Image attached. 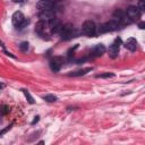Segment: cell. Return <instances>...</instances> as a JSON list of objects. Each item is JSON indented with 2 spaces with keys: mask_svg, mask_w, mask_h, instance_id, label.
I'll list each match as a JSON object with an SVG mask.
<instances>
[{
  "mask_svg": "<svg viewBox=\"0 0 145 145\" xmlns=\"http://www.w3.org/2000/svg\"><path fill=\"white\" fill-rule=\"evenodd\" d=\"M82 33L86 36H94L96 33V25L93 20H85L82 26Z\"/></svg>",
  "mask_w": 145,
  "mask_h": 145,
  "instance_id": "6da1fadb",
  "label": "cell"
},
{
  "mask_svg": "<svg viewBox=\"0 0 145 145\" xmlns=\"http://www.w3.org/2000/svg\"><path fill=\"white\" fill-rule=\"evenodd\" d=\"M120 22L119 20H110V22H106L104 24H102L99 28V33H106V32H113V31H117L120 26Z\"/></svg>",
  "mask_w": 145,
  "mask_h": 145,
  "instance_id": "7a4b0ae2",
  "label": "cell"
},
{
  "mask_svg": "<svg viewBox=\"0 0 145 145\" xmlns=\"http://www.w3.org/2000/svg\"><path fill=\"white\" fill-rule=\"evenodd\" d=\"M60 35H61V39H62L63 41H68V40H70V39H72V37H75V29H74L72 24L68 23V24L63 25Z\"/></svg>",
  "mask_w": 145,
  "mask_h": 145,
  "instance_id": "3957f363",
  "label": "cell"
},
{
  "mask_svg": "<svg viewBox=\"0 0 145 145\" xmlns=\"http://www.w3.org/2000/svg\"><path fill=\"white\" fill-rule=\"evenodd\" d=\"M120 44H121V40L120 39H116L114 42L109 46V50H108V53L110 56V58L114 59L118 57V53H119V49H120Z\"/></svg>",
  "mask_w": 145,
  "mask_h": 145,
  "instance_id": "277c9868",
  "label": "cell"
},
{
  "mask_svg": "<svg viewBox=\"0 0 145 145\" xmlns=\"http://www.w3.org/2000/svg\"><path fill=\"white\" fill-rule=\"evenodd\" d=\"M54 17H56V14H54V10L53 9L41 10L39 12V18H40V20H43V22H49V20H51Z\"/></svg>",
  "mask_w": 145,
  "mask_h": 145,
  "instance_id": "5b68a950",
  "label": "cell"
},
{
  "mask_svg": "<svg viewBox=\"0 0 145 145\" xmlns=\"http://www.w3.org/2000/svg\"><path fill=\"white\" fill-rule=\"evenodd\" d=\"M24 20H25V17H24V15H23L22 11H15L12 14V16H11V23L16 27H19L23 24Z\"/></svg>",
  "mask_w": 145,
  "mask_h": 145,
  "instance_id": "8992f818",
  "label": "cell"
},
{
  "mask_svg": "<svg viewBox=\"0 0 145 145\" xmlns=\"http://www.w3.org/2000/svg\"><path fill=\"white\" fill-rule=\"evenodd\" d=\"M125 12H126V15H127L131 20L137 19V18L139 17V15H140L139 9H138L137 7H135V6H130V7H128L127 10H126Z\"/></svg>",
  "mask_w": 145,
  "mask_h": 145,
  "instance_id": "52a82bcc",
  "label": "cell"
},
{
  "mask_svg": "<svg viewBox=\"0 0 145 145\" xmlns=\"http://www.w3.org/2000/svg\"><path fill=\"white\" fill-rule=\"evenodd\" d=\"M53 6H54V3H53V1H51V0H41V1H39L37 5H36V7H37V9H40V11H41V10L53 9Z\"/></svg>",
  "mask_w": 145,
  "mask_h": 145,
  "instance_id": "ba28073f",
  "label": "cell"
},
{
  "mask_svg": "<svg viewBox=\"0 0 145 145\" xmlns=\"http://www.w3.org/2000/svg\"><path fill=\"white\" fill-rule=\"evenodd\" d=\"M61 65H62V61L60 58H54L50 61V68L52 71H59L61 68Z\"/></svg>",
  "mask_w": 145,
  "mask_h": 145,
  "instance_id": "9c48e42d",
  "label": "cell"
},
{
  "mask_svg": "<svg viewBox=\"0 0 145 145\" xmlns=\"http://www.w3.org/2000/svg\"><path fill=\"white\" fill-rule=\"evenodd\" d=\"M125 48L128 49L129 51H135L137 49V41L134 37H129L126 42H125Z\"/></svg>",
  "mask_w": 145,
  "mask_h": 145,
  "instance_id": "30bf717a",
  "label": "cell"
},
{
  "mask_svg": "<svg viewBox=\"0 0 145 145\" xmlns=\"http://www.w3.org/2000/svg\"><path fill=\"white\" fill-rule=\"evenodd\" d=\"M105 52V46L103 44H96L93 49H92V54L94 57H100Z\"/></svg>",
  "mask_w": 145,
  "mask_h": 145,
  "instance_id": "8fae6325",
  "label": "cell"
},
{
  "mask_svg": "<svg viewBox=\"0 0 145 145\" xmlns=\"http://www.w3.org/2000/svg\"><path fill=\"white\" fill-rule=\"evenodd\" d=\"M91 69H92V68H83V69H79V70H76V71H71V72H69L68 75H69V76H74V77H76V76H83V75H85L86 72L91 71Z\"/></svg>",
  "mask_w": 145,
  "mask_h": 145,
  "instance_id": "7c38bea8",
  "label": "cell"
},
{
  "mask_svg": "<svg viewBox=\"0 0 145 145\" xmlns=\"http://www.w3.org/2000/svg\"><path fill=\"white\" fill-rule=\"evenodd\" d=\"M45 29V22L43 20H39L35 25V32L39 34H42V32Z\"/></svg>",
  "mask_w": 145,
  "mask_h": 145,
  "instance_id": "4fadbf2b",
  "label": "cell"
},
{
  "mask_svg": "<svg viewBox=\"0 0 145 145\" xmlns=\"http://www.w3.org/2000/svg\"><path fill=\"white\" fill-rule=\"evenodd\" d=\"M62 24L60 23V24H58L57 26H54L53 28H51V33L52 34H60L61 33V31H62Z\"/></svg>",
  "mask_w": 145,
  "mask_h": 145,
  "instance_id": "5bb4252c",
  "label": "cell"
},
{
  "mask_svg": "<svg viewBox=\"0 0 145 145\" xmlns=\"http://www.w3.org/2000/svg\"><path fill=\"white\" fill-rule=\"evenodd\" d=\"M60 23H61V22H60L58 18H56V17H54V18H52L51 20H49V27H50V29H51V28H53L54 26H57V25H58V24H60Z\"/></svg>",
  "mask_w": 145,
  "mask_h": 145,
  "instance_id": "9a60e30c",
  "label": "cell"
},
{
  "mask_svg": "<svg viewBox=\"0 0 145 145\" xmlns=\"http://www.w3.org/2000/svg\"><path fill=\"white\" fill-rule=\"evenodd\" d=\"M43 100L46 102H54V101H57V96H54L52 94H48V95L43 96Z\"/></svg>",
  "mask_w": 145,
  "mask_h": 145,
  "instance_id": "2e32d148",
  "label": "cell"
},
{
  "mask_svg": "<svg viewBox=\"0 0 145 145\" xmlns=\"http://www.w3.org/2000/svg\"><path fill=\"white\" fill-rule=\"evenodd\" d=\"M23 93H24V95H25L26 100H27V101H28L31 104H33V103H34V99L32 97V95H31V94H29V93H28L26 89H23Z\"/></svg>",
  "mask_w": 145,
  "mask_h": 145,
  "instance_id": "e0dca14e",
  "label": "cell"
},
{
  "mask_svg": "<svg viewBox=\"0 0 145 145\" xmlns=\"http://www.w3.org/2000/svg\"><path fill=\"white\" fill-rule=\"evenodd\" d=\"M8 112H9V106H8V105L3 104V105H1V106H0V114L5 116V114H7Z\"/></svg>",
  "mask_w": 145,
  "mask_h": 145,
  "instance_id": "ac0fdd59",
  "label": "cell"
},
{
  "mask_svg": "<svg viewBox=\"0 0 145 145\" xmlns=\"http://www.w3.org/2000/svg\"><path fill=\"white\" fill-rule=\"evenodd\" d=\"M96 77L97 78H109V77H114V74H112V72H104V74L97 75Z\"/></svg>",
  "mask_w": 145,
  "mask_h": 145,
  "instance_id": "d6986e66",
  "label": "cell"
},
{
  "mask_svg": "<svg viewBox=\"0 0 145 145\" xmlns=\"http://www.w3.org/2000/svg\"><path fill=\"white\" fill-rule=\"evenodd\" d=\"M137 8L139 9L140 12L144 11V10H145V0H139V1H138V6H137Z\"/></svg>",
  "mask_w": 145,
  "mask_h": 145,
  "instance_id": "ffe728a7",
  "label": "cell"
},
{
  "mask_svg": "<svg viewBox=\"0 0 145 145\" xmlns=\"http://www.w3.org/2000/svg\"><path fill=\"white\" fill-rule=\"evenodd\" d=\"M19 49H20V51H27V49H28V42H22L19 44Z\"/></svg>",
  "mask_w": 145,
  "mask_h": 145,
  "instance_id": "44dd1931",
  "label": "cell"
},
{
  "mask_svg": "<svg viewBox=\"0 0 145 145\" xmlns=\"http://www.w3.org/2000/svg\"><path fill=\"white\" fill-rule=\"evenodd\" d=\"M11 127H12V123H10V125H9V126H7L5 129H2V130L0 131V136H2V135H3V134H6L8 130H10V129H11Z\"/></svg>",
  "mask_w": 145,
  "mask_h": 145,
  "instance_id": "7402d4cb",
  "label": "cell"
},
{
  "mask_svg": "<svg viewBox=\"0 0 145 145\" xmlns=\"http://www.w3.org/2000/svg\"><path fill=\"white\" fill-rule=\"evenodd\" d=\"M144 26H145V24H144L143 22H142V23H139V28H140V29H143V28H144Z\"/></svg>",
  "mask_w": 145,
  "mask_h": 145,
  "instance_id": "603a6c76",
  "label": "cell"
},
{
  "mask_svg": "<svg viewBox=\"0 0 145 145\" xmlns=\"http://www.w3.org/2000/svg\"><path fill=\"white\" fill-rule=\"evenodd\" d=\"M37 121H39V117H35V119H34V121H33L32 123L34 125V123H35V122H37Z\"/></svg>",
  "mask_w": 145,
  "mask_h": 145,
  "instance_id": "cb8c5ba5",
  "label": "cell"
},
{
  "mask_svg": "<svg viewBox=\"0 0 145 145\" xmlns=\"http://www.w3.org/2000/svg\"><path fill=\"white\" fill-rule=\"evenodd\" d=\"M5 87V84H2V83H0V89H2Z\"/></svg>",
  "mask_w": 145,
  "mask_h": 145,
  "instance_id": "d4e9b609",
  "label": "cell"
},
{
  "mask_svg": "<svg viewBox=\"0 0 145 145\" xmlns=\"http://www.w3.org/2000/svg\"><path fill=\"white\" fill-rule=\"evenodd\" d=\"M12 1H14V2H22L23 0H12Z\"/></svg>",
  "mask_w": 145,
  "mask_h": 145,
  "instance_id": "484cf974",
  "label": "cell"
},
{
  "mask_svg": "<svg viewBox=\"0 0 145 145\" xmlns=\"http://www.w3.org/2000/svg\"><path fill=\"white\" fill-rule=\"evenodd\" d=\"M54 1H63V0H54Z\"/></svg>",
  "mask_w": 145,
  "mask_h": 145,
  "instance_id": "4316f807",
  "label": "cell"
},
{
  "mask_svg": "<svg viewBox=\"0 0 145 145\" xmlns=\"http://www.w3.org/2000/svg\"><path fill=\"white\" fill-rule=\"evenodd\" d=\"M0 44H1V45H2V42H1V41H0Z\"/></svg>",
  "mask_w": 145,
  "mask_h": 145,
  "instance_id": "83f0119b",
  "label": "cell"
}]
</instances>
